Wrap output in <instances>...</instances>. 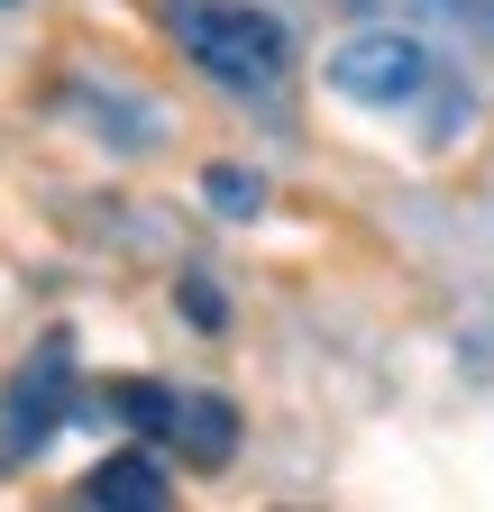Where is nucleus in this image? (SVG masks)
<instances>
[{"instance_id":"nucleus-1","label":"nucleus","mask_w":494,"mask_h":512,"mask_svg":"<svg viewBox=\"0 0 494 512\" xmlns=\"http://www.w3.org/2000/svg\"><path fill=\"white\" fill-rule=\"evenodd\" d=\"M174 46L193 55L211 83H229V92H266L293 64L284 28L266 10H247V0H174Z\"/></svg>"},{"instance_id":"nucleus-2","label":"nucleus","mask_w":494,"mask_h":512,"mask_svg":"<svg viewBox=\"0 0 494 512\" xmlns=\"http://www.w3.org/2000/svg\"><path fill=\"white\" fill-rule=\"evenodd\" d=\"M430 46L421 37H403V28H357L339 55H330V92L339 101H366V110H403V101H421L430 92Z\"/></svg>"},{"instance_id":"nucleus-3","label":"nucleus","mask_w":494,"mask_h":512,"mask_svg":"<svg viewBox=\"0 0 494 512\" xmlns=\"http://www.w3.org/2000/svg\"><path fill=\"white\" fill-rule=\"evenodd\" d=\"M65 394H74V339L55 330V339H37V357L10 375V421H0V458H28V448H46V430L65 421Z\"/></svg>"},{"instance_id":"nucleus-4","label":"nucleus","mask_w":494,"mask_h":512,"mask_svg":"<svg viewBox=\"0 0 494 512\" xmlns=\"http://www.w3.org/2000/svg\"><path fill=\"white\" fill-rule=\"evenodd\" d=\"M83 503H101V512H165L174 485H165L156 458H101V467L83 476Z\"/></svg>"},{"instance_id":"nucleus-5","label":"nucleus","mask_w":494,"mask_h":512,"mask_svg":"<svg viewBox=\"0 0 494 512\" xmlns=\"http://www.w3.org/2000/svg\"><path fill=\"white\" fill-rule=\"evenodd\" d=\"M174 439H183V458L229 467V448H238V403H229V394H183V403H174Z\"/></svg>"},{"instance_id":"nucleus-6","label":"nucleus","mask_w":494,"mask_h":512,"mask_svg":"<svg viewBox=\"0 0 494 512\" xmlns=\"http://www.w3.org/2000/svg\"><path fill=\"white\" fill-rule=\"evenodd\" d=\"M174 403L183 394H165V384H147V375L138 384H110V412L129 421V430H174Z\"/></svg>"},{"instance_id":"nucleus-7","label":"nucleus","mask_w":494,"mask_h":512,"mask_svg":"<svg viewBox=\"0 0 494 512\" xmlns=\"http://www.w3.org/2000/svg\"><path fill=\"white\" fill-rule=\"evenodd\" d=\"M257 202H266V192H257L247 165H211V211L220 220H257Z\"/></svg>"},{"instance_id":"nucleus-8","label":"nucleus","mask_w":494,"mask_h":512,"mask_svg":"<svg viewBox=\"0 0 494 512\" xmlns=\"http://www.w3.org/2000/svg\"><path fill=\"white\" fill-rule=\"evenodd\" d=\"M183 311H193V320H220V293H211V284L193 275V284H183Z\"/></svg>"}]
</instances>
